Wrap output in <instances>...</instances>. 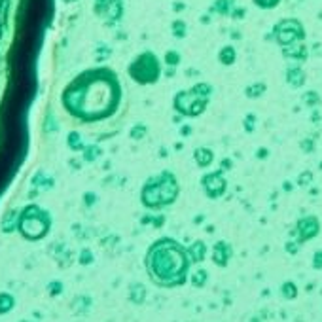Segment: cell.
<instances>
[{"label":"cell","mask_w":322,"mask_h":322,"mask_svg":"<svg viewBox=\"0 0 322 322\" xmlns=\"http://www.w3.org/2000/svg\"><path fill=\"white\" fill-rule=\"evenodd\" d=\"M148 273L161 286H178L186 280L188 260L184 250L173 241H161L146 258Z\"/></svg>","instance_id":"obj_1"},{"label":"cell","mask_w":322,"mask_h":322,"mask_svg":"<svg viewBox=\"0 0 322 322\" xmlns=\"http://www.w3.org/2000/svg\"><path fill=\"white\" fill-rule=\"evenodd\" d=\"M229 256H231V250H229V248L224 245V243H218V245H216V248H214V254H212V258H214V262L218 263V265H226V263H228Z\"/></svg>","instance_id":"obj_2"},{"label":"cell","mask_w":322,"mask_h":322,"mask_svg":"<svg viewBox=\"0 0 322 322\" xmlns=\"http://www.w3.org/2000/svg\"><path fill=\"white\" fill-rule=\"evenodd\" d=\"M282 296L286 297V299H294L297 296V288L294 286V282H284V286H282Z\"/></svg>","instance_id":"obj_3"},{"label":"cell","mask_w":322,"mask_h":322,"mask_svg":"<svg viewBox=\"0 0 322 322\" xmlns=\"http://www.w3.org/2000/svg\"><path fill=\"white\" fill-rule=\"evenodd\" d=\"M203 250H205V246L201 245V243H197V245L192 248V256H194V260L195 262H199V260H203Z\"/></svg>","instance_id":"obj_4"},{"label":"cell","mask_w":322,"mask_h":322,"mask_svg":"<svg viewBox=\"0 0 322 322\" xmlns=\"http://www.w3.org/2000/svg\"><path fill=\"white\" fill-rule=\"evenodd\" d=\"M144 296H146V292H144V288L142 286H138V290H133V301H144Z\"/></svg>","instance_id":"obj_5"},{"label":"cell","mask_w":322,"mask_h":322,"mask_svg":"<svg viewBox=\"0 0 322 322\" xmlns=\"http://www.w3.org/2000/svg\"><path fill=\"white\" fill-rule=\"evenodd\" d=\"M205 277H207V273H205V271L197 273V275L194 277V284H195V286H203V284H205V282H203Z\"/></svg>","instance_id":"obj_6"}]
</instances>
